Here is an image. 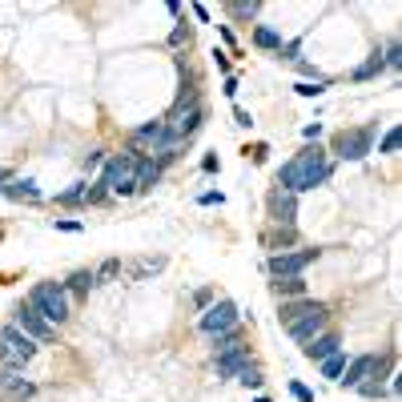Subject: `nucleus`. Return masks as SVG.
Wrapping results in <instances>:
<instances>
[{"label": "nucleus", "mask_w": 402, "mask_h": 402, "mask_svg": "<svg viewBox=\"0 0 402 402\" xmlns=\"http://www.w3.org/2000/svg\"><path fill=\"white\" fill-rule=\"evenodd\" d=\"M326 326H330V306L326 310H318V314H310V318H302V322H294V326H286V334L298 342V346H306V342L318 338Z\"/></svg>", "instance_id": "15"}, {"label": "nucleus", "mask_w": 402, "mask_h": 402, "mask_svg": "<svg viewBox=\"0 0 402 402\" xmlns=\"http://www.w3.org/2000/svg\"><path fill=\"white\" fill-rule=\"evenodd\" d=\"M374 137H378V121H366V125H350L338 129L330 137V161H366L374 153Z\"/></svg>", "instance_id": "2"}, {"label": "nucleus", "mask_w": 402, "mask_h": 402, "mask_svg": "<svg viewBox=\"0 0 402 402\" xmlns=\"http://www.w3.org/2000/svg\"><path fill=\"white\" fill-rule=\"evenodd\" d=\"M217 169H222L217 153H205V157H201V173H217Z\"/></svg>", "instance_id": "47"}, {"label": "nucleus", "mask_w": 402, "mask_h": 402, "mask_svg": "<svg viewBox=\"0 0 402 402\" xmlns=\"http://www.w3.org/2000/svg\"><path fill=\"white\" fill-rule=\"evenodd\" d=\"M161 165L153 161V157H137V193H149L157 181H161Z\"/></svg>", "instance_id": "24"}, {"label": "nucleus", "mask_w": 402, "mask_h": 402, "mask_svg": "<svg viewBox=\"0 0 402 402\" xmlns=\"http://www.w3.org/2000/svg\"><path fill=\"white\" fill-rule=\"evenodd\" d=\"M241 326V310L234 298H217L209 310H201L197 318V330L205 334V338H217V334H226V330Z\"/></svg>", "instance_id": "7"}, {"label": "nucleus", "mask_w": 402, "mask_h": 402, "mask_svg": "<svg viewBox=\"0 0 402 402\" xmlns=\"http://www.w3.org/2000/svg\"><path fill=\"white\" fill-rule=\"evenodd\" d=\"M193 16H197L201 25H209V8H205V4H193Z\"/></svg>", "instance_id": "50"}, {"label": "nucleus", "mask_w": 402, "mask_h": 402, "mask_svg": "<svg viewBox=\"0 0 402 402\" xmlns=\"http://www.w3.org/2000/svg\"><path fill=\"white\" fill-rule=\"evenodd\" d=\"M25 306H33L49 326H64V322L73 318V302H69L61 282H37V286L25 294Z\"/></svg>", "instance_id": "3"}, {"label": "nucleus", "mask_w": 402, "mask_h": 402, "mask_svg": "<svg viewBox=\"0 0 402 402\" xmlns=\"http://www.w3.org/2000/svg\"><path fill=\"white\" fill-rule=\"evenodd\" d=\"M318 310H326V302H318V298H289V302H282V310H277V322H282V330L286 326H294V322H302V318H310V314H318Z\"/></svg>", "instance_id": "14"}, {"label": "nucleus", "mask_w": 402, "mask_h": 402, "mask_svg": "<svg viewBox=\"0 0 402 402\" xmlns=\"http://www.w3.org/2000/svg\"><path fill=\"white\" fill-rule=\"evenodd\" d=\"M234 125L253 129V113H250V109H241V105H234Z\"/></svg>", "instance_id": "45"}, {"label": "nucleus", "mask_w": 402, "mask_h": 402, "mask_svg": "<svg viewBox=\"0 0 402 402\" xmlns=\"http://www.w3.org/2000/svg\"><path fill=\"white\" fill-rule=\"evenodd\" d=\"M246 153H253V161H258V165L270 161V145H265V141H262V145H253V149H246Z\"/></svg>", "instance_id": "49"}, {"label": "nucleus", "mask_w": 402, "mask_h": 402, "mask_svg": "<svg viewBox=\"0 0 402 402\" xmlns=\"http://www.w3.org/2000/svg\"><path fill=\"white\" fill-rule=\"evenodd\" d=\"M289 394H294L298 402H318V394H314L310 386H306L302 378H289Z\"/></svg>", "instance_id": "37"}, {"label": "nucleus", "mask_w": 402, "mask_h": 402, "mask_svg": "<svg viewBox=\"0 0 402 402\" xmlns=\"http://www.w3.org/2000/svg\"><path fill=\"white\" fill-rule=\"evenodd\" d=\"M13 326L21 330V334H28L37 346H52V342H57V326H49V322H45L33 306H25V302L13 310Z\"/></svg>", "instance_id": "9"}, {"label": "nucleus", "mask_w": 402, "mask_h": 402, "mask_svg": "<svg viewBox=\"0 0 402 402\" xmlns=\"http://www.w3.org/2000/svg\"><path fill=\"white\" fill-rule=\"evenodd\" d=\"M382 61H386V69H402V45L398 40H390L386 49H382Z\"/></svg>", "instance_id": "38"}, {"label": "nucleus", "mask_w": 402, "mask_h": 402, "mask_svg": "<svg viewBox=\"0 0 402 402\" xmlns=\"http://www.w3.org/2000/svg\"><path fill=\"white\" fill-rule=\"evenodd\" d=\"M246 346H250V342H246V330H241V326H234V330H226V334L209 338V354H214V358L238 354V350H246Z\"/></svg>", "instance_id": "19"}, {"label": "nucleus", "mask_w": 402, "mask_h": 402, "mask_svg": "<svg viewBox=\"0 0 402 402\" xmlns=\"http://www.w3.org/2000/svg\"><path fill=\"white\" fill-rule=\"evenodd\" d=\"M234 382H241L246 390H262V386H265V374H262V366L253 362V366H246V370H241V374L234 378Z\"/></svg>", "instance_id": "32"}, {"label": "nucleus", "mask_w": 402, "mask_h": 402, "mask_svg": "<svg viewBox=\"0 0 402 402\" xmlns=\"http://www.w3.org/2000/svg\"><path fill=\"white\" fill-rule=\"evenodd\" d=\"M253 402H270V394H258V398H253Z\"/></svg>", "instance_id": "53"}, {"label": "nucleus", "mask_w": 402, "mask_h": 402, "mask_svg": "<svg viewBox=\"0 0 402 402\" xmlns=\"http://www.w3.org/2000/svg\"><path fill=\"white\" fill-rule=\"evenodd\" d=\"M262 250H270V253L298 250V226H265L262 229Z\"/></svg>", "instance_id": "16"}, {"label": "nucleus", "mask_w": 402, "mask_h": 402, "mask_svg": "<svg viewBox=\"0 0 402 402\" xmlns=\"http://www.w3.org/2000/svg\"><path fill=\"white\" fill-rule=\"evenodd\" d=\"M217 37H222V40H226V52H229V57H238V37H234V28H229V25H217Z\"/></svg>", "instance_id": "42"}, {"label": "nucleus", "mask_w": 402, "mask_h": 402, "mask_svg": "<svg viewBox=\"0 0 402 402\" xmlns=\"http://www.w3.org/2000/svg\"><path fill=\"white\" fill-rule=\"evenodd\" d=\"M302 137H306V145H318V137H322V121H310V125H302Z\"/></svg>", "instance_id": "44"}, {"label": "nucleus", "mask_w": 402, "mask_h": 402, "mask_svg": "<svg viewBox=\"0 0 402 402\" xmlns=\"http://www.w3.org/2000/svg\"><path fill=\"white\" fill-rule=\"evenodd\" d=\"M382 73H386V61H382V49H374L358 69H350V81L354 85H366V81H374V76H382Z\"/></svg>", "instance_id": "22"}, {"label": "nucleus", "mask_w": 402, "mask_h": 402, "mask_svg": "<svg viewBox=\"0 0 402 402\" xmlns=\"http://www.w3.org/2000/svg\"><path fill=\"white\" fill-rule=\"evenodd\" d=\"M246 366H253V354H250V346L246 350H238V354H226V358H214V370H217V378H238Z\"/></svg>", "instance_id": "21"}, {"label": "nucleus", "mask_w": 402, "mask_h": 402, "mask_svg": "<svg viewBox=\"0 0 402 402\" xmlns=\"http://www.w3.org/2000/svg\"><path fill=\"white\" fill-rule=\"evenodd\" d=\"M214 286H197L193 289V306H197V310H209V306H214Z\"/></svg>", "instance_id": "40"}, {"label": "nucleus", "mask_w": 402, "mask_h": 402, "mask_svg": "<svg viewBox=\"0 0 402 402\" xmlns=\"http://www.w3.org/2000/svg\"><path fill=\"white\" fill-rule=\"evenodd\" d=\"M13 177H16V173H13V169H4V165H0V189L8 185V181H13Z\"/></svg>", "instance_id": "52"}, {"label": "nucleus", "mask_w": 402, "mask_h": 402, "mask_svg": "<svg viewBox=\"0 0 402 402\" xmlns=\"http://www.w3.org/2000/svg\"><path fill=\"white\" fill-rule=\"evenodd\" d=\"M358 394L370 398V402H374V398H390V386H386V382H378V378H366L362 386H358Z\"/></svg>", "instance_id": "33"}, {"label": "nucleus", "mask_w": 402, "mask_h": 402, "mask_svg": "<svg viewBox=\"0 0 402 402\" xmlns=\"http://www.w3.org/2000/svg\"><path fill=\"white\" fill-rule=\"evenodd\" d=\"M342 350V334L334 326H326L318 338H310L306 346H302V358H310V362H326L330 354H338Z\"/></svg>", "instance_id": "13"}, {"label": "nucleus", "mask_w": 402, "mask_h": 402, "mask_svg": "<svg viewBox=\"0 0 402 402\" xmlns=\"http://www.w3.org/2000/svg\"><path fill=\"white\" fill-rule=\"evenodd\" d=\"M109 189L100 185V181H88V189H85V205H109Z\"/></svg>", "instance_id": "35"}, {"label": "nucleus", "mask_w": 402, "mask_h": 402, "mask_svg": "<svg viewBox=\"0 0 402 402\" xmlns=\"http://www.w3.org/2000/svg\"><path fill=\"white\" fill-rule=\"evenodd\" d=\"M265 217H270V226H298V197L270 185L265 189Z\"/></svg>", "instance_id": "10"}, {"label": "nucleus", "mask_w": 402, "mask_h": 402, "mask_svg": "<svg viewBox=\"0 0 402 402\" xmlns=\"http://www.w3.org/2000/svg\"><path fill=\"white\" fill-rule=\"evenodd\" d=\"M238 88H241V81H238V76H226V81H222V93H226L229 100L238 97Z\"/></svg>", "instance_id": "48"}, {"label": "nucleus", "mask_w": 402, "mask_h": 402, "mask_svg": "<svg viewBox=\"0 0 402 402\" xmlns=\"http://www.w3.org/2000/svg\"><path fill=\"white\" fill-rule=\"evenodd\" d=\"M330 88V81H298V85H294V93H298V97H322V93H326Z\"/></svg>", "instance_id": "34"}, {"label": "nucleus", "mask_w": 402, "mask_h": 402, "mask_svg": "<svg viewBox=\"0 0 402 402\" xmlns=\"http://www.w3.org/2000/svg\"><path fill=\"white\" fill-rule=\"evenodd\" d=\"M330 177H334V161H330V153L322 145H302L289 161H282L277 169L274 185L302 197V193H314L318 185H326Z\"/></svg>", "instance_id": "1"}, {"label": "nucleus", "mask_w": 402, "mask_h": 402, "mask_svg": "<svg viewBox=\"0 0 402 402\" xmlns=\"http://www.w3.org/2000/svg\"><path fill=\"white\" fill-rule=\"evenodd\" d=\"M97 165H105V149H88V153H85V169L93 173Z\"/></svg>", "instance_id": "46"}, {"label": "nucleus", "mask_w": 402, "mask_h": 402, "mask_svg": "<svg viewBox=\"0 0 402 402\" xmlns=\"http://www.w3.org/2000/svg\"><path fill=\"white\" fill-rule=\"evenodd\" d=\"M37 350H40L37 342L28 338V334H21L13 322H4V326H0V366L25 370V366L37 358Z\"/></svg>", "instance_id": "5"}, {"label": "nucleus", "mask_w": 402, "mask_h": 402, "mask_svg": "<svg viewBox=\"0 0 402 402\" xmlns=\"http://www.w3.org/2000/svg\"><path fill=\"white\" fill-rule=\"evenodd\" d=\"M209 57H214V64H217V73L222 76H234V57H229L226 49H214Z\"/></svg>", "instance_id": "39"}, {"label": "nucleus", "mask_w": 402, "mask_h": 402, "mask_svg": "<svg viewBox=\"0 0 402 402\" xmlns=\"http://www.w3.org/2000/svg\"><path fill=\"white\" fill-rule=\"evenodd\" d=\"M205 117H209V113H205V105H193V109H181V113H165V137L189 145V141L201 133Z\"/></svg>", "instance_id": "8"}, {"label": "nucleus", "mask_w": 402, "mask_h": 402, "mask_svg": "<svg viewBox=\"0 0 402 402\" xmlns=\"http://www.w3.org/2000/svg\"><path fill=\"white\" fill-rule=\"evenodd\" d=\"M197 205H226V193L222 189H205V193H197Z\"/></svg>", "instance_id": "43"}, {"label": "nucleus", "mask_w": 402, "mask_h": 402, "mask_svg": "<svg viewBox=\"0 0 402 402\" xmlns=\"http://www.w3.org/2000/svg\"><path fill=\"white\" fill-rule=\"evenodd\" d=\"M322 258V250L318 246H306V250H286V253H270L265 258V270H270V277H302L310 265Z\"/></svg>", "instance_id": "6"}, {"label": "nucleus", "mask_w": 402, "mask_h": 402, "mask_svg": "<svg viewBox=\"0 0 402 402\" xmlns=\"http://www.w3.org/2000/svg\"><path fill=\"white\" fill-rule=\"evenodd\" d=\"M61 286H64V294H69V302H85L88 294L97 289V277H93V270H73Z\"/></svg>", "instance_id": "18"}, {"label": "nucleus", "mask_w": 402, "mask_h": 402, "mask_svg": "<svg viewBox=\"0 0 402 402\" xmlns=\"http://www.w3.org/2000/svg\"><path fill=\"white\" fill-rule=\"evenodd\" d=\"M165 8H169V16H173V21H181V0H169Z\"/></svg>", "instance_id": "51"}, {"label": "nucleus", "mask_w": 402, "mask_h": 402, "mask_svg": "<svg viewBox=\"0 0 402 402\" xmlns=\"http://www.w3.org/2000/svg\"><path fill=\"white\" fill-rule=\"evenodd\" d=\"M121 270H125V265H121V258H105V262L93 270V277H97V286H109V282H117V277H121Z\"/></svg>", "instance_id": "28"}, {"label": "nucleus", "mask_w": 402, "mask_h": 402, "mask_svg": "<svg viewBox=\"0 0 402 402\" xmlns=\"http://www.w3.org/2000/svg\"><path fill=\"white\" fill-rule=\"evenodd\" d=\"M52 229H61V234H81L85 222H76V217H52Z\"/></svg>", "instance_id": "41"}, {"label": "nucleus", "mask_w": 402, "mask_h": 402, "mask_svg": "<svg viewBox=\"0 0 402 402\" xmlns=\"http://www.w3.org/2000/svg\"><path fill=\"white\" fill-rule=\"evenodd\" d=\"M370 370H374V354H354L350 362H346V370H342V378H338V386H346V390H358L370 378Z\"/></svg>", "instance_id": "17"}, {"label": "nucleus", "mask_w": 402, "mask_h": 402, "mask_svg": "<svg viewBox=\"0 0 402 402\" xmlns=\"http://www.w3.org/2000/svg\"><path fill=\"white\" fill-rule=\"evenodd\" d=\"M165 141V117H157V121H145V125L129 129L125 137V153H133V157H149L157 145Z\"/></svg>", "instance_id": "11"}, {"label": "nucleus", "mask_w": 402, "mask_h": 402, "mask_svg": "<svg viewBox=\"0 0 402 402\" xmlns=\"http://www.w3.org/2000/svg\"><path fill=\"white\" fill-rule=\"evenodd\" d=\"M282 45H286V37H282L277 28L253 25V49H262V52H282Z\"/></svg>", "instance_id": "25"}, {"label": "nucleus", "mask_w": 402, "mask_h": 402, "mask_svg": "<svg viewBox=\"0 0 402 402\" xmlns=\"http://www.w3.org/2000/svg\"><path fill=\"white\" fill-rule=\"evenodd\" d=\"M85 189H88V181H73V185L61 189L52 201H57V205H85Z\"/></svg>", "instance_id": "30"}, {"label": "nucleus", "mask_w": 402, "mask_h": 402, "mask_svg": "<svg viewBox=\"0 0 402 402\" xmlns=\"http://www.w3.org/2000/svg\"><path fill=\"white\" fill-rule=\"evenodd\" d=\"M0 193H4L8 201H33V205H37V201H45V193H40V185L33 181V177H13V181L0 189Z\"/></svg>", "instance_id": "20"}, {"label": "nucleus", "mask_w": 402, "mask_h": 402, "mask_svg": "<svg viewBox=\"0 0 402 402\" xmlns=\"http://www.w3.org/2000/svg\"><path fill=\"white\" fill-rule=\"evenodd\" d=\"M398 145H402V129L398 125H390L386 133L378 137V153H382V157H394V153H398Z\"/></svg>", "instance_id": "31"}, {"label": "nucleus", "mask_w": 402, "mask_h": 402, "mask_svg": "<svg viewBox=\"0 0 402 402\" xmlns=\"http://www.w3.org/2000/svg\"><path fill=\"white\" fill-rule=\"evenodd\" d=\"M270 289H274V298H282V302H289V298H306V294H310L306 277H274V282H270Z\"/></svg>", "instance_id": "23"}, {"label": "nucleus", "mask_w": 402, "mask_h": 402, "mask_svg": "<svg viewBox=\"0 0 402 402\" xmlns=\"http://www.w3.org/2000/svg\"><path fill=\"white\" fill-rule=\"evenodd\" d=\"M33 394H37V382H28L25 370L0 366V398L4 402H28Z\"/></svg>", "instance_id": "12"}, {"label": "nucleus", "mask_w": 402, "mask_h": 402, "mask_svg": "<svg viewBox=\"0 0 402 402\" xmlns=\"http://www.w3.org/2000/svg\"><path fill=\"white\" fill-rule=\"evenodd\" d=\"M165 270V258H141V262L129 265V274H133V282H145L149 274H161Z\"/></svg>", "instance_id": "29"}, {"label": "nucleus", "mask_w": 402, "mask_h": 402, "mask_svg": "<svg viewBox=\"0 0 402 402\" xmlns=\"http://www.w3.org/2000/svg\"><path fill=\"white\" fill-rule=\"evenodd\" d=\"M100 185L117 193V197H133L137 193V157L133 153H113L109 161L100 165Z\"/></svg>", "instance_id": "4"}, {"label": "nucleus", "mask_w": 402, "mask_h": 402, "mask_svg": "<svg viewBox=\"0 0 402 402\" xmlns=\"http://www.w3.org/2000/svg\"><path fill=\"white\" fill-rule=\"evenodd\" d=\"M346 362H350V354L338 350V354H330L326 362H318V370H322V378H330V382H338L342 370H346Z\"/></svg>", "instance_id": "27"}, {"label": "nucleus", "mask_w": 402, "mask_h": 402, "mask_svg": "<svg viewBox=\"0 0 402 402\" xmlns=\"http://www.w3.org/2000/svg\"><path fill=\"white\" fill-rule=\"evenodd\" d=\"M258 13H262V0H229L226 4V16L229 21H238V25L258 21Z\"/></svg>", "instance_id": "26"}, {"label": "nucleus", "mask_w": 402, "mask_h": 402, "mask_svg": "<svg viewBox=\"0 0 402 402\" xmlns=\"http://www.w3.org/2000/svg\"><path fill=\"white\" fill-rule=\"evenodd\" d=\"M189 40H193V28H189L185 21H177L173 33H169V49H181V45L189 49Z\"/></svg>", "instance_id": "36"}]
</instances>
